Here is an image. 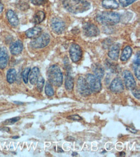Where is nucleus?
Here are the masks:
<instances>
[{
  "label": "nucleus",
  "instance_id": "1",
  "mask_svg": "<svg viewBox=\"0 0 140 157\" xmlns=\"http://www.w3.org/2000/svg\"><path fill=\"white\" fill-rule=\"evenodd\" d=\"M65 9L73 14H79L88 10L90 4L86 0H63Z\"/></svg>",
  "mask_w": 140,
  "mask_h": 157
},
{
  "label": "nucleus",
  "instance_id": "2",
  "mask_svg": "<svg viewBox=\"0 0 140 157\" xmlns=\"http://www.w3.org/2000/svg\"><path fill=\"white\" fill-rule=\"evenodd\" d=\"M96 20L100 24L112 26L119 22L120 16L114 12H103L97 15Z\"/></svg>",
  "mask_w": 140,
  "mask_h": 157
},
{
  "label": "nucleus",
  "instance_id": "3",
  "mask_svg": "<svg viewBox=\"0 0 140 157\" xmlns=\"http://www.w3.org/2000/svg\"><path fill=\"white\" fill-rule=\"evenodd\" d=\"M47 75L49 81L51 84L58 87L62 86L63 81V74L61 69L57 64H53L49 67Z\"/></svg>",
  "mask_w": 140,
  "mask_h": 157
},
{
  "label": "nucleus",
  "instance_id": "4",
  "mask_svg": "<svg viewBox=\"0 0 140 157\" xmlns=\"http://www.w3.org/2000/svg\"><path fill=\"white\" fill-rule=\"evenodd\" d=\"M85 81L89 88L93 92L98 93L102 90L101 79L94 74H89L85 77Z\"/></svg>",
  "mask_w": 140,
  "mask_h": 157
},
{
  "label": "nucleus",
  "instance_id": "5",
  "mask_svg": "<svg viewBox=\"0 0 140 157\" xmlns=\"http://www.w3.org/2000/svg\"><path fill=\"white\" fill-rule=\"evenodd\" d=\"M49 42L50 36L48 34L44 33L42 34H40L39 36L33 39L30 42V45L33 48H42L46 47V46L49 44Z\"/></svg>",
  "mask_w": 140,
  "mask_h": 157
},
{
  "label": "nucleus",
  "instance_id": "6",
  "mask_svg": "<svg viewBox=\"0 0 140 157\" xmlns=\"http://www.w3.org/2000/svg\"><path fill=\"white\" fill-rule=\"evenodd\" d=\"M69 54L71 60L74 63H77L81 59L82 56V50L79 45L76 43L72 44L69 49Z\"/></svg>",
  "mask_w": 140,
  "mask_h": 157
},
{
  "label": "nucleus",
  "instance_id": "7",
  "mask_svg": "<svg viewBox=\"0 0 140 157\" xmlns=\"http://www.w3.org/2000/svg\"><path fill=\"white\" fill-rule=\"evenodd\" d=\"M77 89L79 94L82 96H88L90 95L91 90L89 88L87 84L83 77H79L77 81Z\"/></svg>",
  "mask_w": 140,
  "mask_h": 157
},
{
  "label": "nucleus",
  "instance_id": "8",
  "mask_svg": "<svg viewBox=\"0 0 140 157\" xmlns=\"http://www.w3.org/2000/svg\"><path fill=\"white\" fill-rule=\"evenodd\" d=\"M50 26L52 30L57 34H62L65 29V23L62 19L54 17L51 21Z\"/></svg>",
  "mask_w": 140,
  "mask_h": 157
},
{
  "label": "nucleus",
  "instance_id": "9",
  "mask_svg": "<svg viewBox=\"0 0 140 157\" xmlns=\"http://www.w3.org/2000/svg\"><path fill=\"white\" fill-rule=\"evenodd\" d=\"M84 34L87 37H96L99 34V30L94 24L86 23L83 26Z\"/></svg>",
  "mask_w": 140,
  "mask_h": 157
},
{
  "label": "nucleus",
  "instance_id": "10",
  "mask_svg": "<svg viewBox=\"0 0 140 157\" xmlns=\"http://www.w3.org/2000/svg\"><path fill=\"white\" fill-rule=\"evenodd\" d=\"M123 81L126 88L128 90H132L136 87V82L134 77L130 71L125 70L123 74Z\"/></svg>",
  "mask_w": 140,
  "mask_h": 157
},
{
  "label": "nucleus",
  "instance_id": "11",
  "mask_svg": "<svg viewBox=\"0 0 140 157\" xmlns=\"http://www.w3.org/2000/svg\"><path fill=\"white\" fill-rule=\"evenodd\" d=\"M110 90L113 93H121L124 90V85L121 78L116 77L110 85Z\"/></svg>",
  "mask_w": 140,
  "mask_h": 157
},
{
  "label": "nucleus",
  "instance_id": "12",
  "mask_svg": "<svg viewBox=\"0 0 140 157\" xmlns=\"http://www.w3.org/2000/svg\"><path fill=\"white\" fill-rule=\"evenodd\" d=\"M120 52V46L119 44H111L109 47L108 56L113 61H117L119 58Z\"/></svg>",
  "mask_w": 140,
  "mask_h": 157
},
{
  "label": "nucleus",
  "instance_id": "13",
  "mask_svg": "<svg viewBox=\"0 0 140 157\" xmlns=\"http://www.w3.org/2000/svg\"><path fill=\"white\" fill-rule=\"evenodd\" d=\"M23 44L20 40H18L13 43L10 45V53L14 56H17L21 54L22 52L23 51Z\"/></svg>",
  "mask_w": 140,
  "mask_h": 157
},
{
  "label": "nucleus",
  "instance_id": "14",
  "mask_svg": "<svg viewBox=\"0 0 140 157\" xmlns=\"http://www.w3.org/2000/svg\"><path fill=\"white\" fill-rule=\"evenodd\" d=\"M9 63V55L5 48H0V69H5Z\"/></svg>",
  "mask_w": 140,
  "mask_h": 157
},
{
  "label": "nucleus",
  "instance_id": "15",
  "mask_svg": "<svg viewBox=\"0 0 140 157\" xmlns=\"http://www.w3.org/2000/svg\"><path fill=\"white\" fill-rule=\"evenodd\" d=\"M6 17L11 26L14 27H18L19 25V19L14 11L9 10L6 12Z\"/></svg>",
  "mask_w": 140,
  "mask_h": 157
},
{
  "label": "nucleus",
  "instance_id": "16",
  "mask_svg": "<svg viewBox=\"0 0 140 157\" xmlns=\"http://www.w3.org/2000/svg\"><path fill=\"white\" fill-rule=\"evenodd\" d=\"M42 32V28L39 27H37L36 26V27H32L26 30L25 32V35L29 38L34 39L41 34Z\"/></svg>",
  "mask_w": 140,
  "mask_h": 157
},
{
  "label": "nucleus",
  "instance_id": "17",
  "mask_svg": "<svg viewBox=\"0 0 140 157\" xmlns=\"http://www.w3.org/2000/svg\"><path fill=\"white\" fill-rule=\"evenodd\" d=\"M39 75V69L38 67H34L32 70H30L29 79L31 84L34 85L36 84Z\"/></svg>",
  "mask_w": 140,
  "mask_h": 157
},
{
  "label": "nucleus",
  "instance_id": "18",
  "mask_svg": "<svg viewBox=\"0 0 140 157\" xmlns=\"http://www.w3.org/2000/svg\"><path fill=\"white\" fill-rule=\"evenodd\" d=\"M132 54V49L129 46H126L125 47L122 53L121 54V56H120V59H121L122 61L125 62L126 61H128L130 57H131Z\"/></svg>",
  "mask_w": 140,
  "mask_h": 157
},
{
  "label": "nucleus",
  "instance_id": "19",
  "mask_svg": "<svg viewBox=\"0 0 140 157\" xmlns=\"http://www.w3.org/2000/svg\"><path fill=\"white\" fill-rule=\"evenodd\" d=\"M102 6L106 9H116L119 7V3L116 0H103Z\"/></svg>",
  "mask_w": 140,
  "mask_h": 157
},
{
  "label": "nucleus",
  "instance_id": "20",
  "mask_svg": "<svg viewBox=\"0 0 140 157\" xmlns=\"http://www.w3.org/2000/svg\"><path fill=\"white\" fill-rule=\"evenodd\" d=\"M133 68H134V74L138 79H140V60H139V52H138V56L136 55L135 59L133 63Z\"/></svg>",
  "mask_w": 140,
  "mask_h": 157
},
{
  "label": "nucleus",
  "instance_id": "21",
  "mask_svg": "<svg viewBox=\"0 0 140 157\" xmlns=\"http://www.w3.org/2000/svg\"><path fill=\"white\" fill-rule=\"evenodd\" d=\"M92 71L93 72H94V75L98 78H99L100 79L103 77L105 74V71L101 65L95 64L94 67H93L92 68Z\"/></svg>",
  "mask_w": 140,
  "mask_h": 157
},
{
  "label": "nucleus",
  "instance_id": "22",
  "mask_svg": "<svg viewBox=\"0 0 140 157\" xmlns=\"http://www.w3.org/2000/svg\"><path fill=\"white\" fill-rule=\"evenodd\" d=\"M16 71L14 68H10L8 70L6 74V80L10 84L14 82L16 79Z\"/></svg>",
  "mask_w": 140,
  "mask_h": 157
},
{
  "label": "nucleus",
  "instance_id": "23",
  "mask_svg": "<svg viewBox=\"0 0 140 157\" xmlns=\"http://www.w3.org/2000/svg\"><path fill=\"white\" fill-rule=\"evenodd\" d=\"M45 18V14L43 11H38L33 17V22L35 24L41 23Z\"/></svg>",
  "mask_w": 140,
  "mask_h": 157
},
{
  "label": "nucleus",
  "instance_id": "24",
  "mask_svg": "<svg viewBox=\"0 0 140 157\" xmlns=\"http://www.w3.org/2000/svg\"><path fill=\"white\" fill-rule=\"evenodd\" d=\"M65 88L68 91H72L73 90V88H74V79L70 75H68L66 77L65 79Z\"/></svg>",
  "mask_w": 140,
  "mask_h": 157
},
{
  "label": "nucleus",
  "instance_id": "25",
  "mask_svg": "<svg viewBox=\"0 0 140 157\" xmlns=\"http://www.w3.org/2000/svg\"><path fill=\"white\" fill-rule=\"evenodd\" d=\"M45 91L46 95L49 97H52L54 94V89L52 88V84L50 82H47L45 84Z\"/></svg>",
  "mask_w": 140,
  "mask_h": 157
},
{
  "label": "nucleus",
  "instance_id": "26",
  "mask_svg": "<svg viewBox=\"0 0 140 157\" xmlns=\"http://www.w3.org/2000/svg\"><path fill=\"white\" fill-rule=\"evenodd\" d=\"M30 68H26L22 72V78L24 81V82L25 84L28 83V81H29V73L30 71Z\"/></svg>",
  "mask_w": 140,
  "mask_h": 157
},
{
  "label": "nucleus",
  "instance_id": "27",
  "mask_svg": "<svg viewBox=\"0 0 140 157\" xmlns=\"http://www.w3.org/2000/svg\"><path fill=\"white\" fill-rule=\"evenodd\" d=\"M44 84H45L44 78L42 77H39L38 81H37L36 84H37V90L39 91V92H41V91L43 90Z\"/></svg>",
  "mask_w": 140,
  "mask_h": 157
},
{
  "label": "nucleus",
  "instance_id": "28",
  "mask_svg": "<svg viewBox=\"0 0 140 157\" xmlns=\"http://www.w3.org/2000/svg\"><path fill=\"white\" fill-rule=\"evenodd\" d=\"M136 1L137 0H119V2L123 7H126V6L130 5Z\"/></svg>",
  "mask_w": 140,
  "mask_h": 157
},
{
  "label": "nucleus",
  "instance_id": "29",
  "mask_svg": "<svg viewBox=\"0 0 140 157\" xmlns=\"http://www.w3.org/2000/svg\"><path fill=\"white\" fill-rule=\"evenodd\" d=\"M19 119H20V117H19L12 118V119H9L8 120H6L3 122V124H5V125H10V124H13L17 122Z\"/></svg>",
  "mask_w": 140,
  "mask_h": 157
},
{
  "label": "nucleus",
  "instance_id": "30",
  "mask_svg": "<svg viewBox=\"0 0 140 157\" xmlns=\"http://www.w3.org/2000/svg\"><path fill=\"white\" fill-rule=\"evenodd\" d=\"M30 2L34 5H44L46 2H47V0H30Z\"/></svg>",
  "mask_w": 140,
  "mask_h": 157
},
{
  "label": "nucleus",
  "instance_id": "31",
  "mask_svg": "<svg viewBox=\"0 0 140 157\" xmlns=\"http://www.w3.org/2000/svg\"><path fill=\"white\" fill-rule=\"evenodd\" d=\"M132 94L134 95V96L136 98H137L138 99H139L140 94H139V88H137L136 87H135L134 89L132 90Z\"/></svg>",
  "mask_w": 140,
  "mask_h": 157
},
{
  "label": "nucleus",
  "instance_id": "32",
  "mask_svg": "<svg viewBox=\"0 0 140 157\" xmlns=\"http://www.w3.org/2000/svg\"><path fill=\"white\" fill-rule=\"evenodd\" d=\"M69 119H70V120H73V121H80L82 119V117H79V115H71L70 117H68Z\"/></svg>",
  "mask_w": 140,
  "mask_h": 157
},
{
  "label": "nucleus",
  "instance_id": "33",
  "mask_svg": "<svg viewBox=\"0 0 140 157\" xmlns=\"http://www.w3.org/2000/svg\"><path fill=\"white\" fill-rule=\"evenodd\" d=\"M126 129H127L128 131H129V132H131L132 133H137V130L134 129L133 128H129V127H126Z\"/></svg>",
  "mask_w": 140,
  "mask_h": 157
},
{
  "label": "nucleus",
  "instance_id": "34",
  "mask_svg": "<svg viewBox=\"0 0 140 157\" xmlns=\"http://www.w3.org/2000/svg\"><path fill=\"white\" fill-rule=\"evenodd\" d=\"M2 131H3V132H9L10 129L8 128H0Z\"/></svg>",
  "mask_w": 140,
  "mask_h": 157
},
{
  "label": "nucleus",
  "instance_id": "35",
  "mask_svg": "<svg viewBox=\"0 0 140 157\" xmlns=\"http://www.w3.org/2000/svg\"><path fill=\"white\" fill-rule=\"evenodd\" d=\"M3 10V5L2 3V2L0 1V13H1Z\"/></svg>",
  "mask_w": 140,
  "mask_h": 157
},
{
  "label": "nucleus",
  "instance_id": "36",
  "mask_svg": "<svg viewBox=\"0 0 140 157\" xmlns=\"http://www.w3.org/2000/svg\"><path fill=\"white\" fill-rule=\"evenodd\" d=\"M18 138H19V136H13V137H12V139H18Z\"/></svg>",
  "mask_w": 140,
  "mask_h": 157
},
{
  "label": "nucleus",
  "instance_id": "37",
  "mask_svg": "<svg viewBox=\"0 0 140 157\" xmlns=\"http://www.w3.org/2000/svg\"><path fill=\"white\" fill-rule=\"evenodd\" d=\"M77 155H78L77 153H72V156H76Z\"/></svg>",
  "mask_w": 140,
  "mask_h": 157
}]
</instances>
